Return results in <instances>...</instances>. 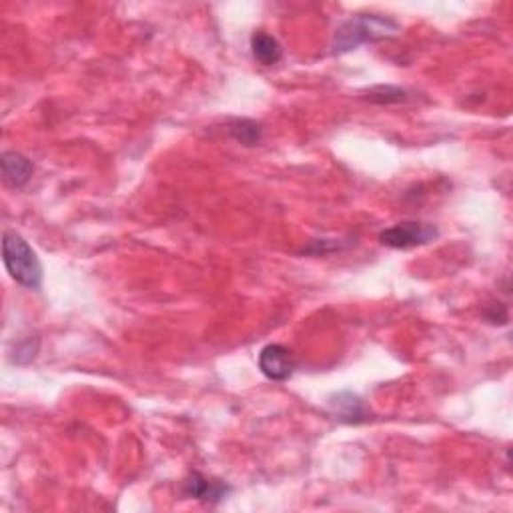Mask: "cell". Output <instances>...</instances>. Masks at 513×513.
Wrapping results in <instances>:
<instances>
[{
	"mask_svg": "<svg viewBox=\"0 0 513 513\" xmlns=\"http://www.w3.org/2000/svg\"><path fill=\"white\" fill-rule=\"evenodd\" d=\"M398 33L399 25L391 19L381 17V14H357L335 30L331 49L335 54H345L355 51L357 46L385 41Z\"/></svg>",
	"mask_w": 513,
	"mask_h": 513,
	"instance_id": "1",
	"label": "cell"
},
{
	"mask_svg": "<svg viewBox=\"0 0 513 513\" xmlns=\"http://www.w3.org/2000/svg\"><path fill=\"white\" fill-rule=\"evenodd\" d=\"M0 165H3L4 183L12 186V189H22V186L30 181V177H33L35 173L33 161L27 159L25 154L14 153V151L3 153V157H0Z\"/></svg>",
	"mask_w": 513,
	"mask_h": 513,
	"instance_id": "6",
	"label": "cell"
},
{
	"mask_svg": "<svg viewBox=\"0 0 513 513\" xmlns=\"http://www.w3.org/2000/svg\"><path fill=\"white\" fill-rule=\"evenodd\" d=\"M251 52L255 60L263 67H273L283 59V46L275 36H271L265 30H259L251 36Z\"/></svg>",
	"mask_w": 513,
	"mask_h": 513,
	"instance_id": "7",
	"label": "cell"
},
{
	"mask_svg": "<svg viewBox=\"0 0 513 513\" xmlns=\"http://www.w3.org/2000/svg\"><path fill=\"white\" fill-rule=\"evenodd\" d=\"M331 407H333V414H335L341 422L359 423L365 419L363 403L353 393H339L335 401H331Z\"/></svg>",
	"mask_w": 513,
	"mask_h": 513,
	"instance_id": "8",
	"label": "cell"
},
{
	"mask_svg": "<svg viewBox=\"0 0 513 513\" xmlns=\"http://www.w3.org/2000/svg\"><path fill=\"white\" fill-rule=\"evenodd\" d=\"M259 369L263 375L271 381H287L293 375L295 369H297V361H295L289 347L281 343H271L261 349Z\"/></svg>",
	"mask_w": 513,
	"mask_h": 513,
	"instance_id": "4",
	"label": "cell"
},
{
	"mask_svg": "<svg viewBox=\"0 0 513 513\" xmlns=\"http://www.w3.org/2000/svg\"><path fill=\"white\" fill-rule=\"evenodd\" d=\"M3 261L11 277L27 289H38L43 283V265L25 239L17 231H4Z\"/></svg>",
	"mask_w": 513,
	"mask_h": 513,
	"instance_id": "2",
	"label": "cell"
},
{
	"mask_svg": "<svg viewBox=\"0 0 513 513\" xmlns=\"http://www.w3.org/2000/svg\"><path fill=\"white\" fill-rule=\"evenodd\" d=\"M439 237V231L431 223H419V221H401L393 227L385 229L379 235V241L385 247L391 249H414L431 243Z\"/></svg>",
	"mask_w": 513,
	"mask_h": 513,
	"instance_id": "3",
	"label": "cell"
},
{
	"mask_svg": "<svg viewBox=\"0 0 513 513\" xmlns=\"http://www.w3.org/2000/svg\"><path fill=\"white\" fill-rule=\"evenodd\" d=\"M183 493L185 497H193V500L205 503H219L231 493V487L219 479H209L195 471L185 481Z\"/></svg>",
	"mask_w": 513,
	"mask_h": 513,
	"instance_id": "5",
	"label": "cell"
},
{
	"mask_svg": "<svg viewBox=\"0 0 513 513\" xmlns=\"http://www.w3.org/2000/svg\"><path fill=\"white\" fill-rule=\"evenodd\" d=\"M229 135L235 138L237 143L245 146H256L263 141V129L259 122L249 121V119H239L233 121L229 124Z\"/></svg>",
	"mask_w": 513,
	"mask_h": 513,
	"instance_id": "9",
	"label": "cell"
},
{
	"mask_svg": "<svg viewBox=\"0 0 513 513\" xmlns=\"http://www.w3.org/2000/svg\"><path fill=\"white\" fill-rule=\"evenodd\" d=\"M371 100H375V103H401V100H406V91L398 87H379L371 91Z\"/></svg>",
	"mask_w": 513,
	"mask_h": 513,
	"instance_id": "10",
	"label": "cell"
}]
</instances>
